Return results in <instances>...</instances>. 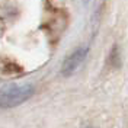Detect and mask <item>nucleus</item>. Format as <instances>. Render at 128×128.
Returning a JSON list of instances; mask_svg holds the SVG:
<instances>
[{"label": "nucleus", "instance_id": "obj_1", "mask_svg": "<svg viewBox=\"0 0 128 128\" xmlns=\"http://www.w3.org/2000/svg\"><path fill=\"white\" fill-rule=\"evenodd\" d=\"M35 93V88L31 83L10 84L0 90V109H12L29 100Z\"/></svg>", "mask_w": 128, "mask_h": 128}, {"label": "nucleus", "instance_id": "obj_2", "mask_svg": "<svg viewBox=\"0 0 128 128\" xmlns=\"http://www.w3.org/2000/svg\"><path fill=\"white\" fill-rule=\"evenodd\" d=\"M88 52H89V47H77L72 54H68L66 57V60L63 61V66H61V74L64 77L72 76L73 73L79 68L82 63L84 61Z\"/></svg>", "mask_w": 128, "mask_h": 128}, {"label": "nucleus", "instance_id": "obj_3", "mask_svg": "<svg viewBox=\"0 0 128 128\" xmlns=\"http://www.w3.org/2000/svg\"><path fill=\"white\" fill-rule=\"evenodd\" d=\"M84 128H92V127H84Z\"/></svg>", "mask_w": 128, "mask_h": 128}]
</instances>
